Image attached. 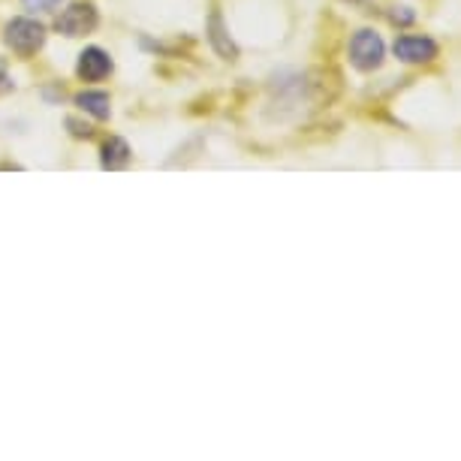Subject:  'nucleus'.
<instances>
[{
	"instance_id": "6",
	"label": "nucleus",
	"mask_w": 461,
	"mask_h": 461,
	"mask_svg": "<svg viewBox=\"0 0 461 461\" xmlns=\"http://www.w3.org/2000/svg\"><path fill=\"white\" fill-rule=\"evenodd\" d=\"M205 40H208V46H212V51L221 60H239V42L232 40V33L230 28H226V22H223V15L221 10H212L208 13V22H205Z\"/></svg>"
},
{
	"instance_id": "1",
	"label": "nucleus",
	"mask_w": 461,
	"mask_h": 461,
	"mask_svg": "<svg viewBox=\"0 0 461 461\" xmlns=\"http://www.w3.org/2000/svg\"><path fill=\"white\" fill-rule=\"evenodd\" d=\"M46 28L37 19H28V15H19V19L6 22L4 28V42L6 49H13V55L19 58H33L37 51L46 46Z\"/></svg>"
},
{
	"instance_id": "13",
	"label": "nucleus",
	"mask_w": 461,
	"mask_h": 461,
	"mask_svg": "<svg viewBox=\"0 0 461 461\" xmlns=\"http://www.w3.org/2000/svg\"><path fill=\"white\" fill-rule=\"evenodd\" d=\"M15 88V82L10 79V67H6V58H0V94H10Z\"/></svg>"
},
{
	"instance_id": "4",
	"label": "nucleus",
	"mask_w": 461,
	"mask_h": 461,
	"mask_svg": "<svg viewBox=\"0 0 461 461\" xmlns=\"http://www.w3.org/2000/svg\"><path fill=\"white\" fill-rule=\"evenodd\" d=\"M393 55L402 60V64H434L440 58V46L438 40L425 37V33H402L395 42H393Z\"/></svg>"
},
{
	"instance_id": "2",
	"label": "nucleus",
	"mask_w": 461,
	"mask_h": 461,
	"mask_svg": "<svg viewBox=\"0 0 461 461\" xmlns=\"http://www.w3.org/2000/svg\"><path fill=\"white\" fill-rule=\"evenodd\" d=\"M347 55H350L353 69H359V73H374V69H380L383 60H386V42H383V37L374 28H359L350 37Z\"/></svg>"
},
{
	"instance_id": "7",
	"label": "nucleus",
	"mask_w": 461,
	"mask_h": 461,
	"mask_svg": "<svg viewBox=\"0 0 461 461\" xmlns=\"http://www.w3.org/2000/svg\"><path fill=\"white\" fill-rule=\"evenodd\" d=\"M112 69H115V60L100 46L82 49L79 60H76V76H79L82 82H103L106 76H112Z\"/></svg>"
},
{
	"instance_id": "9",
	"label": "nucleus",
	"mask_w": 461,
	"mask_h": 461,
	"mask_svg": "<svg viewBox=\"0 0 461 461\" xmlns=\"http://www.w3.org/2000/svg\"><path fill=\"white\" fill-rule=\"evenodd\" d=\"M76 106L94 121H109L112 118V97L106 91H79L76 94Z\"/></svg>"
},
{
	"instance_id": "12",
	"label": "nucleus",
	"mask_w": 461,
	"mask_h": 461,
	"mask_svg": "<svg viewBox=\"0 0 461 461\" xmlns=\"http://www.w3.org/2000/svg\"><path fill=\"white\" fill-rule=\"evenodd\" d=\"M389 22L398 24V28H407V24L416 22V13L411 10V6H395V10L389 13Z\"/></svg>"
},
{
	"instance_id": "11",
	"label": "nucleus",
	"mask_w": 461,
	"mask_h": 461,
	"mask_svg": "<svg viewBox=\"0 0 461 461\" xmlns=\"http://www.w3.org/2000/svg\"><path fill=\"white\" fill-rule=\"evenodd\" d=\"M67 130H69V133H73L76 139H91V136H94V127L88 124V121H79V118H73V115L67 118Z\"/></svg>"
},
{
	"instance_id": "5",
	"label": "nucleus",
	"mask_w": 461,
	"mask_h": 461,
	"mask_svg": "<svg viewBox=\"0 0 461 461\" xmlns=\"http://www.w3.org/2000/svg\"><path fill=\"white\" fill-rule=\"evenodd\" d=\"M304 94H308L311 106H329V103L341 94V76L326 67L308 69V73H304Z\"/></svg>"
},
{
	"instance_id": "3",
	"label": "nucleus",
	"mask_w": 461,
	"mask_h": 461,
	"mask_svg": "<svg viewBox=\"0 0 461 461\" xmlns=\"http://www.w3.org/2000/svg\"><path fill=\"white\" fill-rule=\"evenodd\" d=\"M100 24V13L91 0H73L67 10H60V15L55 19V31L60 37H88V33L97 31Z\"/></svg>"
},
{
	"instance_id": "10",
	"label": "nucleus",
	"mask_w": 461,
	"mask_h": 461,
	"mask_svg": "<svg viewBox=\"0 0 461 461\" xmlns=\"http://www.w3.org/2000/svg\"><path fill=\"white\" fill-rule=\"evenodd\" d=\"M22 6L33 15H51V13H58L60 0H22Z\"/></svg>"
},
{
	"instance_id": "8",
	"label": "nucleus",
	"mask_w": 461,
	"mask_h": 461,
	"mask_svg": "<svg viewBox=\"0 0 461 461\" xmlns=\"http://www.w3.org/2000/svg\"><path fill=\"white\" fill-rule=\"evenodd\" d=\"M130 158H133V151H130L127 139H121V136H109L106 142L100 145V167L109 172L124 169Z\"/></svg>"
}]
</instances>
